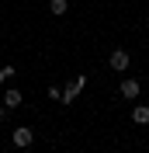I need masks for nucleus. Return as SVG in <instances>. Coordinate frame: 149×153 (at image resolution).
I'll return each instance as SVG.
<instances>
[{
    "mask_svg": "<svg viewBox=\"0 0 149 153\" xmlns=\"http://www.w3.org/2000/svg\"><path fill=\"white\" fill-rule=\"evenodd\" d=\"M49 10H52L56 18H63L66 10H69V0H49Z\"/></svg>",
    "mask_w": 149,
    "mask_h": 153,
    "instance_id": "nucleus-7",
    "label": "nucleus"
},
{
    "mask_svg": "<svg viewBox=\"0 0 149 153\" xmlns=\"http://www.w3.org/2000/svg\"><path fill=\"white\" fill-rule=\"evenodd\" d=\"M0 87H4V73H0Z\"/></svg>",
    "mask_w": 149,
    "mask_h": 153,
    "instance_id": "nucleus-11",
    "label": "nucleus"
},
{
    "mask_svg": "<svg viewBox=\"0 0 149 153\" xmlns=\"http://www.w3.org/2000/svg\"><path fill=\"white\" fill-rule=\"evenodd\" d=\"M21 105H24V94H21L18 87H7V91H4V108L14 111V108H21Z\"/></svg>",
    "mask_w": 149,
    "mask_h": 153,
    "instance_id": "nucleus-5",
    "label": "nucleus"
},
{
    "mask_svg": "<svg viewBox=\"0 0 149 153\" xmlns=\"http://www.w3.org/2000/svg\"><path fill=\"white\" fill-rule=\"evenodd\" d=\"M10 143L18 146V150H28V146L35 143V129H31V125H21V129H14V136H10Z\"/></svg>",
    "mask_w": 149,
    "mask_h": 153,
    "instance_id": "nucleus-2",
    "label": "nucleus"
},
{
    "mask_svg": "<svg viewBox=\"0 0 149 153\" xmlns=\"http://www.w3.org/2000/svg\"><path fill=\"white\" fill-rule=\"evenodd\" d=\"M7 118H10V108H4V105H0V122H7Z\"/></svg>",
    "mask_w": 149,
    "mask_h": 153,
    "instance_id": "nucleus-10",
    "label": "nucleus"
},
{
    "mask_svg": "<svg viewBox=\"0 0 149 153\" xmlns=\"http://www.w3.org/2000/svg\"><path fill=\"white\" fill-rule=\"evenodd\" d=\"M83 87H87V76L80 73L73 84H66V87H63V97H59V101H63V105H73L76 97H80V91H83Z\"/></svg>",
    "mask_w": 149,
    "mask_h": 153,
    "instance_id": "nucleus-1",
    "label": "nucleus"
},
{
    "mask_svg": "<svg viewBox=\"0 0 149 153\" xmlns=\"http://www.w3.org/2000/svg\"><path fill=\"white\" fill-rule=\"evenodd\" d=\"M118 94L125 97V101H135V97L142 94V84H139V80H132V76H128V80H121V87H118Z\"/></svg>",
    "mask_w": 149,
    "mask_h": 153,
    "instance_id": "nucleus-4",
    "label": "nucleus"
},
{
    "mask_svg": "<svg viewBox=\"0 0 149 153\" xmlns=\"http://www.w3.org/2000/svg\"><path fill=\"white\" fill-rule=\"evenodd\" d=\"M108 66H111L114 73H125V70L132 66V56H128V52H125V49H114L111 56H108Z\"/></svg>",
    "mask_w": 149,
    "mask_h": 153,
    "instance_id": "nucleus-3",
    "label": "nucleus"
},
{
    "mask_svg": "<svg viewBox=\"0 0 149 153\" xmlns=\"http://www.w3.org/2000/svg\"><path fill=\"white\" fill-rule=\"evenodd\" d=\"M45 94H49V97H52V101H59V97H63V87H49Z\"/></svg>",
    "mask_w": 149,
    "mask_h": 153,
    "instance_id": "nucleus-9",
    "label": "nucleus"
},
{
    "mask_svg": "<svg viewBox=\"0 0 149 153\" xmlns=\"http://www.w3.org/2000/svg\"><path fill=\"white\" fill-rule=\"evenodd\" d=\"M132 122L135 125H149V105H135L132 108Z\"/></svg>",
    "mask_w": 149,
    "mask_h": 153,
    "instance_id": "nucleus-6",
    "label": "nucleus"
},
{
    "mask_svg": "<svg viewBox=\"0 0 149 153\" xmlns=\"http://www.w3.org/2000/svg\"><path fill=\"white\" fill-rule=\"evenodd\" d=\"M0 73H4V80H14V73H18V70L10 66V63H4V66H0Z\"/></svg>",
    "mask_w": 149,
    "mask_h": 153,
    "instance_id": "nucleus-8",
    "label": "nucleus"
}]
</instances>
